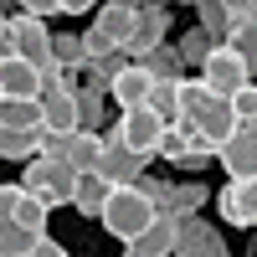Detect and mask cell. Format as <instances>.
I'll return each mask as SVG.
<instances>
[{
  "label": "cell",
  "mask_w": 257,
  "mask_h": 257,
  "mask_svg": "<svg viewBox=\"0 0 257 257\" xmlns=\"http://www.w3.org/2000/svg\"><path fill=\"white\" fill-rule=\"evenodd\" d=\"M52 67H62V72H77V67H88V47H82V36H57L52 41Z\"/></svg>",
  "instance_id": "cell-23"
},
{
  "label": "cell",
  "mask_w": 257,
  "mask_h": 257,
  "mask_svg": "<svg viewBox=\"0 0 257 257\" xmlns=\"http://www.w3.org/2000/svg\"><path fill=\"white\" fill-rule=\"evenodd\" d=\"M165 31H170V6L165 0H144L139 6V26H134V41H128V57H144V52H155L165 47Z\"/></svg>",
  "instance_id": "cell-12"
},
{
  "label": "cell",
  "mask_w": 257,
  "mask_h": 257,
  "mask_svg": "<svg viewBox=\"0 0 257 257\" xmlns=\"http://www.w3.org/2000/svg\"><path fill=\"white\" fill-rule=\"evenodd\" d=\"M6 47H11V16L0 11V52H6Z\"/></svg>",
  "instance_id": "cell-35"
},
{
  "label": "cell",
  "mask_w": 257,
  "mask_h": 257,
  "mask_svg": "<svg viewBox=\"0 0 257 257\" xmlns=\"http://www.w3.org/2000/svg\"><path fill=\"white\" fill-rule=\"evenodd\" d=\"M180 103H185V123L196 128V144L211 149V155H221L226 139L242 128V118L231 113V98L211 93L201 77H185V82H180Z\"/></svg>",
  "instance_id": "cell-1"
},
{
  "label": "cell",
  "mask_w": 257,
  "mask_h": 257,
  "mask_svg": "<svg viewBox=\"0 0 257 257\" xmlns=\"http://www.w3.org/2000/svg\"><path fill=\"white\" fill-rule=\"evenodd\" d=\"M21 11H26V16H41V21H47V16H62V0H21Z\"/></svg>",
  "instance_id": "cell-31"
},
{
  "label": "cell",
  "mask_w": 257,
  "mask_h": 257,
  "mask_svg": "<svg viewBox=\"0 0 257 257\" xmlns=\"http://www.w3.org/2000/svg\"><path fill=\"white\" fill-rule=\"evenodd\" d=\"M31 257H72V252L62 247V242H52V237H41V247H36Z\"/></svg>",
  "instance_id": "cell-33"
},
{
  "label": "cell",
  "mask_w": 257,
  "mask_h": 257,
  "mask_svg": "<svg viewBox=\"0 0 257 257\" xmlns=\"http://www.w3.org/2000/svg\"><path fill=\"white\" fill-rule=\"evenodd\" d=\"M36 247H41V237H36V231H26L16 216L0 221V257H31Z\"/></svg>",
  "instance_id": "cell-21"
},
{
  "label": "cell",
  "mask_w": 257,
  "mask_h": 257,
  "mask_svg": "<svg viewBox=\"0 0 257 257\" xmlns=\"http://www.w3.org/2000/svg\"><path fill=\"white\" fill-rule=\"evenodd\" d=\"M21 190H31V196L47 201L52 211H57V206H72V196H77V170H72V160H47V155H36V160H26Z\"/></svg>",
  "instance_id": "cell-3"
},
{
  "label": "cell",
  "mask_w": 257,
  "mask_h": 257,
  "mask_svg": "<svg viewBox=\"0 0 257 257\" xmlns=\"http://www.w3.org/2000/svg\"><path fill=\"white\" fill-rule=\"evenodd\" d=\"M98 175L108 185H139L149 175V160L134 155V149L118 139V128H103V165H98Z\"/></svg>",
  "instance_id": "cell-4"
},
{
  "label": "cell",
  "mask_w": 257,
  "mask_h": 257,
  "mask_svg": "<svg viewBox=\"0 0 257 257\" xmlns=\"http://www.w3.org/2000/svg\"><path fill=\"white\" fill-rule=\"evenodd\" d=\"M201 26L216 36V41H231V31L242 26V16H237V0H201Z\"/></svg>",
  "instance_id": "cell-17"
},
{
  "label": "cell",
  "mask_w": 257,
  "mask_h": 257,
  "mask_svg": "<svg viewBox=\"0 0 257 257\" xmlns=\"http://www.w3.org/2000/svg\"><path fill=\"white\" fill-rule=\"evenodd\" d=\"M201 82H206L211 93L231 98V93H242L247 82H257V77H252V67H247V62H242L237 52H231L226 41H221V47H216V52H211V57L201 62Z\"/></svg>",
  "instance_id": "cell-5"
},
{
  "label": "cell",
  "mask_w": 257,
  "mask_h": 257,
  "mask_svg": "<svg viewBox=\"0 0 257 257\" xmlns=\"http://www.w3.org/2000/svg\"><path fill=\"white\" fill-rule=\"evenodd\" d=\"M175 257H231V252H226V237L211 221L180 216V247H175Z\"/></svg>",
  "instance_id": "cell-11"
},
{
  "label": "cell",
  "mask_w": 257,
  "mask_h": 257,
  "mask_svg": "<svg viewBox=\"0 0 257 257\" xmlns=\"http://www.w3.org/2000/svg\"><path fill=\"white\" fill-rule=\"evenodd\" d=\"M165 6H190V11H196V6H201V0H165Z\"/></svg>",
  "instance_id": "cell-36"
},
{
  "label": "cell",
  "mask_w": 257,
  "mask_h": 257,
  "mask_svg": "<svg viewBox=\"0 0 257 257\" xmlns=\"http://www.w3.org/2000/svg\"><path fill=\"white\" fill-rule=\"evenodd\" d=\"M216 160L226 165V175H231V180H257V118L242 123L237 134L226 139V149H221Z\"/></svg>",
  "instance_id": "cell-9"
},
{
  "label": "cell",
  "mask_w": 257,
  "mask_h": 257,
  "mask_svg": "<svg viewBox=\"0 0 257 257\" xmlns=\"http://www.w3.org/2000/svg\"><path fill=\"white\" fill-rule=\"evenodd\" d=\"M52 41H57V36L47 31V21H41V16H26V11L11 16V47H6V52L36 62V67H52Z\"/></svg>",
  "instance_id": "cell-7"
},
{
  "label": "cell",
  "mask_w": 257,
  "mask_h": 257,
  "mask_svg": "<svg viewBox=\"0 0 257 257\" xmlns=\"http://www.w3.org/2000/svg\"><path fill=\"white\" fill-rule=\"evenodd\" d=\"M175 247H180V216H175V211H160L128 252H134V257H175Z\"/></svg>",
  "instance_id": "cell-13"
},
{
  "label": "cell",
  "mask_w": 257,
  "mask_h": 257,
  "mask_svg": "<svg viewBox=\"0 0 257 257\" xmlns=\"http://www.w3.org/2000/svg\"><path fill=\"white\" fill-rule=\"evenodd\" d=\"M98 0H62V16H88Z\"/></svg>",
  "instance_id": "cell-34"
},
{
  "label": "cell",
  "mask_w": 257,
  "mask_h": 257,
  "mask_svg": "<svg viewBox=\"0 0 257 257\" xmlns=\"http://www.w3.org/2000/svg\"><path fill=\"white\" fill-rule=\"evenodd\" d=\"M41 77H47V67L6 52V62H0V98H41Z\"/></svg>",
  "instance_id": "cell-10"
},
{
  "label": "cell",
  "mask_w": 257,
  "mask_h": 257,
  "mask_svg": "<svg viewBox=\"0 0 257 257\" xmlns=\"http://www.w3.org/2000/svg\"><path fill=\"white\" fill-rule=\"evenodd\" d=\"M231 52H237L247 67H252V77H257V21H242L237 31H231V41H226Z\"/></svg>",
  "instance_id": "cell-28"
},
{
  "label": "cell",
  "mask_w": 257,
  "mask_h": 257,
  "mask_svg": "<svg viewBox=\"0 0 257 257\" xmlns=\"http://www.w3.org/2000/svg\"><path fill=\"white\" fill-rule=\"evenodd\" d=\"M231 113H237L242 123H252V118H257V82H247L242 93H231Z\"/></svg>",
  "instance_id": "cell-30"
},
{
  "label": "cell",
  "mask_w": 257,
  "mask_h": 257,
  "mask_svg": "<svg viewBox=\"0 0 257 257\" xmlns=\"http://www.w3.org/2000/svg\"><path fill=\"white\" fill-rule=\"evenodd\" d=\"M0 123H6V128H21V134H36V128H47L41 98H0Z\"/></svg>",
  "instance_id": "cell-16"
},
{
  "label": "cell",
  "mask_w": 257,
  "mask_h": 257,
  "mask_svg": "<svg viewBox=\"0 0 257 257\" xmlns=\"http://www.w3.org/2000/svg\"><path fill=\"white\" fill-rule=\"evenodd\" d=\"M16 206H21V185H0V221L16 216Z\"/></svg>",
  "instance_id": "cell-32"
},
{
  "label": "cell",
  "mask_w": 257,
  "mask_h": 257,
  "mask_svg": "<svg viewBox=\"0 0 257 257\" xmlns=\"http://www.w3.org/2000/svg\"><path fill=\"white\" fill-rule=\"evenodd\" d=\"M216 211L226 226H257V180H226L216 190Z\"/></svg>",
  "instance_id": "cell-8"
},
{
  "label": "cell",
  "mask_w": 257,
  "mask_h": 257,
  "mask_svg": "<svg viewBox=\"0 0 257 257\" xmlns=\"http://www.w3.org/2000/svg\"><path fill=\"white\" fill-rule=\"evenodd\" d=\"M36 139H41V128L36 134H21V128L0 123V160H36Z\"/></svg>",
  "instance_id": "cell-26"
},
{
  "label": "cell",
  "mask_w": 257,
  "mask_h": 257,
  "mask_svg": "<svg viewBox=\"0 0 257 257\" xmlns=\"http://www.w3.org/2000/svg\"><path fill=\"white\" fill-rule=\"evenodd\" d=\"M123 257H134V252H123Z\"/></svg>",
  "instance_id": "cell-38"
},
{
  "label": "cell",
  "mask_w": 257,
  "mask_h": 257,
  "mask_svg": "<svg viewBox=\"0 0 257 257\" xmlns=\"http://www.w3.org/2000/svg\"><path fill=\"white\" fill-rule=\"evenodd\" d=\"M72 134H77V128H41V139H36V155H47V160H67V149H72Z\"/></svg>",
  "instance_id": "cell-29"
},
{
  "label": "cell",
  "mask_w": 257,
  "mask_h": 257,
  "mask_svg": "<svg viewBox=\"0 0 257 257\" xmlns=\"http://www.w3.org/2000/svg\"><path fill=\"white\" fill-rule=\"evenodd\" d=\"M108 98L118 103V113H128V108H144L149 98H155V77H149L139 62H128V67L108 82Z\"/></svg>",
  "instance_id": "cell-14"
},
{
  "label": "cell",
  "mask_w": 257,
  "mask_h": 257,
  "mask_svg": "<svg viewBox=\"0 0 257 257\" xmlns=\"http://www.w3.org/2000/svg\"><path fill=\"white\" fill-rule=\"evenodd\" d=\"M216 47H221V41L211 36V31L201 26V21H196V26H190L180 41H175V52H180V62H185V67H201V62H206L211 52H216Z\"/></svg>",
  "instance_id": "cell-19"
},
{
  "label": "cell",
  "mask_w": 257,
  "mask_h": 257,
  "mask_svg": "<svg viewBox=\"0 0 257 257\" xmlns=\"http://www.w3.org/2000/svg\"><path fill=\"white\" fill-rule=\"evenodd\" d=\"M67 160H72L77 175L98 170V165H103V134H88V128H77V134H72V149H67Z\"/></svg>",
  "instance_id": "cell-20"
},
{
  "label": "cell",
  "mask_w": 257,
  "mask_h": 257,
  "mask_svg": "<svg viewBox=\"0 0 257 257\" xmlns=\"http://www.w3.org/2000/svg\"><path fill=\"white\" fill-rule=\"evenodd\" d=\"M0 62H6V52H0Z\"/></svg>",
  "instance_id": "cell-37"
},
{
  "label": "cell",
  "mask_w": 257,
  "mask_h": 257,
  "mask_svg": "<svg viewBox=\"0 0 257 257\" xmlns=\"http://www.w3.org/2000/svg\"><path fill=\"white\" fill-rule=\"evenodd\" d=\"M118 139L128 144V149H134V155H144V160H155L160 155V139H165V118L155 113V108H149V103H144V108H128V113H118Z\"/></svg>",
  "instance_id": "cell-6"
},
{
  "label": "cell",
  "mask_w": 257,
  "mask_h": 257,
  "mask_svg": "<svg viewBox=\"0 0 257 257\" xmlns=\"http://www.w3.org/2000/svg\"><path fill=\"white\" fill-rule=\"evenodd\" d=\"M103 103H108L103 88H77V118L88 134H103Z\"/></svg>",
  "instance_id": "cell-25"
},
{
  "label": "cell",
  "mask_w": 257,
  "mask_h": 257,
  "mask_svg": "<svg viewBox=\"0 0 257 257\" xmlns=\"http://www.w3.org/2000/svg\"><path fill=\"white\" fill-rule=\"evenodd\" d=\"M108 180L98 175V170H88V175H77V196H72V211L77 216H93V221H103V206H108Z\"/></svg>",
  "instance_id": "cell-15"
},
{
  "label": "cell",
  "mask_w": 257,
  "mask_h": 257,
  "mask_svg": "<svg viewBox=\"0 0 257 257\" xmlns=\"http://www.w3.org/2000/svg\"><path fill=\"white\" fill-rule=\"evenodd\" d=\"M185 82V77H180ZM180 82H155V98H149V108H155L165 123H185V103H180Z\"/></svg>",
  "instance_id": "cell-22"
},
{
  "label": "cell",
  "mask_w": 257,
  "mask_h": 257,
  "mask_svg": "<svg viewBox=\"0 0 257 257\" xmlns=\"http://www.w3.org/2000/svg\"><path fill=\"white\" fill-rule=\"evenodd\" d=\"M139 67L155 77V82H180V77H185V62H180L175 47H155V52H144V57H139Z\"/></svg>",
  "instance_id": "cell-18"
},
{
  "label": "cell",
  "mask_w": 257,
  "mask_h": 257,
  "mask_svg": "<svg viewBox=\"0 0 257 257\" xmlns=\"http://www.w3.org/2000/svg\"><path fill=\"white\" fill-rule=\"evenodd\" d=\"M211 201V190L201 185V180H175V196H170V211L175 216H196V211Z\"/></svg>",
  "instance_id": "cell-24"
},
{
  "label": "cell",
  "mask_w": 257,
  "mask_h": 257,
  "mask_svg": "<svg viewBox=\"0 0 257 257\" xmlns=\"http://www.w3.org/2000/svg\"><path fill=\"white\" fill-rule=\"evenodd\" d=\"M155 216H160V206L149 201L139 185H113V190H108V206H103V231L118 237L123 247H134Z\"/></svg>",
  "instance_id": "cell-2"
},
{
  "label": "cell",
  "mask_w": 257,
  "mask_h": 257,
  "mask_svg": "<svg viewBox=\"0 0 257 257\" xmlns=\"http://www.w3.org/2000/svg\"><path fill=\"white\" fill-rule=\"evenodd\" d=\"M47 201H36L31 190H21V206H16V221L26 226V231H36V237H47Z\"/></svg>",
  "instance_id": "cell-27"
}]
</instances>
